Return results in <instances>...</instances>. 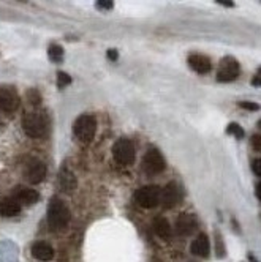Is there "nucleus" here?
Masks as SVG:
<instances>
[{
  "mask_svg": "<svg viewBox=\"0 0 261 262\" xmlns=\"http://www.w3.org/2000/svg\"><path fill=\"white\" fill-rule=\"evenodd\" d=\"M240 74V65L234 57H225L220 60L218 70H217V81L218 82H233L239 78Z\"/></svg>",
  "mask_w": 261,
  "mask_h": 262,
  "instance_id": "39448f33",
  "label": "nucleus"
},
{
  "mask_svg": "<svg viewBox=\"0 0 261 262\" xmlns=\"http://www.w3.org/2000/svg\"><path fill=\"white\" fill-rule=\"evenodd\" d=\"M165 167H166V163L158 148H154V147L149 148L143 158V169L146 171V174L149 176L160 174L165 171Z\"/></svg>",
  "mask_w": 261,
  "mask_h": 262,
  "instance_id": "0eeeda50",
  "label": "nucleus"
},
{
  "mask_svg": "<svg viewBox=\"0 0 261 262\" xmlns=\"http://www.w3.org/2000/svg\"><path fill=\"white\" fill-rule=\"evenodd\" d=\"M48 54H49V59L55 63L62 62V59H64V49L59 45H51Z\"/></svg>",
  "mask_w": 261,
  "mask_h": 262,
  "instance_id": "6ab92c4d",
  "label": "nucleus"
},
{
  "mask_svg": "<svg viewBox=\"0 0 261 262\" xmlns=\"http://www.w3.org/2000/svg\"><path fill=\"white\" fill-rule=\"evenodd\" d=\"M198 229V220L192 213H182L176 220V232L179 235H190Z\"/></svg>",
  "mask_w": 261,
  "mask_h": 262,
  "instance_id": "9b49d317",
  "label": "nucleus"
},
{
  "mask_svg": "<svg viewBox=\"0 0 261 262\" xmlns=\"http://www.w3.org/2000/svg\"><path fill=\"white\" fill-rule=\"evenodd\" d=\"M217 4L225 5V7H234V4L231 2V0H217Z\"/></svg>",
  "mask_w": 261,
  "mask_h": 262,
  "instance_id": "cd10ccee",
  "label": "nucleus"
},
{
  "mask_svg": "<svg viewBox=\"0 0 261 262\" xmlns=\"http://www.w3.org/2000/svg\"><path fill=\"white\" fill-rule=\"evenodd\" d=\"M255 191H256V198H258V199H259V202H261V182H259V183H256Z\"/></svg>",
  "mask_w": 261,
  "mask_h": 262,
  "instance_id": "c756f323",
  "label": "nucleus"
},
{
  "mask_svg": "<svg viewBox=\"0 0 261 262\" xmlns=\"http://www.w3.org/2000/svg\"><path fill=\"white\" fill-rule=\"evenodd\" d=\"M32 256L36 260L48 262L54 257V248L46 242H36L32 245Z\"/></svg>",
  "mask_w": 261,
  "mask_h": 262,
  "instance_id": "2eb2a0df",
  "label": "nucleus"
},
{
  "mask_svg": "<svg viewBox=\"0 0 261 262\" xmlns=\"http://www.w3.org/2000/svg\"><path fill=\"white\" fill-rule=\"evenodd\" d=\"M23 129L29 138L42 139L49 131V119L42 112H27L23 117Z\"/></svg>",
  "mask_w": 261,
  "mask_h": 262,
  "instance_id": "f257e3e1",
  "label": "nucleus"
},
{
  "mask_svg": "<svg viewBox=\"0 0 261 262\" xmlns=\"http://www.w3.org/2000/svg\"><path fill=\"white\" fill-rule=\"evenodd\" d=\"M252 171H253L258 177H261V158H256V160L252 161Z\"/></svg>",
  "mask_w": 261,
  "mask_h": 262,
  "instance_id": "a878e982",
  "label": "nucleus"
},
{
  "mask_svg": "<svg viewBox=\"0 0 261 262\" xmlns=\"http://www.w3.org/2000/svg\"><path fill=\"white\" fill-rule=\"evenodd\" d=\"M19 106V97L14 89L0 87V111L4 112H14Z\"/></svg>",
  "mask_w": 261,
  "mask_h": 262,
  "instance_id": "9d476101",
  "label": "nucleus"
},
{
  "mask_svg": "<svg viewBox=\"0 0 261 262\" xmlns=\"http://www.w3.org/2000/svg\"><path fill=\"white\" fill-rule=\"evenodd\" d=\"M108 57H109L111 60H116V59H117V51H113V49L108 51Z\"/></svg>",
  "mask_w": 261,
  "mask_h": 262,
  "instance_id": "c85d7f7f",
  "label": "nucleus"
},
{
  "mask_svg": "<svg viewBox=\"0 0 261 262\" xmlns=\"http://www.w3.org/2000/svg\"><path fill=\"white\" fill-rule=\"evenodd\" d=\"M215 253H217V257H223V256L227 254L225 247H223V240H222L220 232H215Z\"/></svg>",
  "mask_w": 261,
  "mask_h": 262,
  "instance_id": "412c9836",
  "label": "nucleus"
},
{
  "mask_svg": "<svg viewBox=\"0 0 261 262\" xmlns=\"http://www.w3.org/2000/svg\"><path fill=\"white\" fill-rule=\"evenodd\" d=\"M154 231L163 240L171 238V235H173V229H171L170 221H168L166 218H163V216H157L154 220Z\"/></svg>",
  "mask_w": 261,
  "mask_h": 262,
  "instance_id": "f3484780",
  "label": "nucleus"
},
{
  "mask_svg": "<svg viewBox=\"0 0 261 262\" xmlns=\"http://www.w3.org/2000/svg\"><path fill=\"white\" fill-rule=\"evenodd\" d=\"M239 106L242 109H247V111H258L259 109V106L256 103H252V101H240Z\"/></svg>",
  "mask_w": 261,
  "mask_h": 262,
  "instance_id": "b1692460",
  "label": "nucleus"
},
{
  "mask_svg": "<svg viewBox=\"0 0 261 262\" xmlns=\"http://www.w3.org/2000/svg\"><path fill=\"white\" fill-rule=\"evenodd\" d=\"M252 84L256 85V87H259L261 85V76H258V74H256V76L253 78V81H252Z\"/></svg>",
  "mask_w": 261,
  "mask_h": 262,
  "instance_id": "7c9ffc66",
  "label": "nucleus"
},
{
  "mask_svg": "<svg viewBox=\"0 0 261 262\" xmlns=\"http://www.w3.org/2000/svg\"><path fill=\"white\" fill-rule=\"evenodd\" d=\"M113 158L121 166L133 164L135 158H136V152H135V147H133L132 141H128L125 138H121L114 144V147H113Z\"/></svg>",
  "mask_w": 261,
  "mask_h": 262,
  "instance_id": "20e7f679",
  "label": "nucleus"
},
{
  "mask_svg": "<svg viewBox=\"0 0 261 262\" xmlns=\"http://www.w3.org/2000/svg\"><path fill=\"white\" fill-rule=\"evenodd\" d=\"M59 186L61 190L65 191V193H71L76 190L78 186V180L74 177V174L68 169L67 166H62L61 167V172H59Z\"/></svg>",
  "mask_w": 261,
  "mask_h": 262,
  "instance_id": "ddd939ff",
  "label": "nucleus"
},
{
  "mask_svg": "<svg viewBox=\"0 0 261 262\" xmlns=\"http://www.w3.org/2000/svg\"><path fill=\"white\" fill-rule=\"evenodd\" d=\"M21 212V204L13 198H5L0 201V215L5 218H13Z\"/></svg>",
  "mask_w": 261,
  "mask_h": 262,
  "instance_id": "dca6fc26",
  "label": "nucleus"
},
{
  "mask_svg": "<svg viewBox=\"0 0 261 262\" xmlns=\"http://www.w3.org/2000/svg\"><path fill=\"white\" fill-rule=\"evenodd\" d=\"M70 84H71V78L68 76L67 73L59 71V73H57V87H59V89H64V87H67V85H70Z\"/></svg>",
  "mask_w": 261,
  "mask_h": 262,
  "instance_id": "4be33fe9",
  "label": "nucleus"
},
{
  "mask_svg": "<svg viewBox=\"0 0 261 262\" xmlns=\"http://www.w3.org/2000/svg\"><path fill=\"white\" fill-rule=\"evenodd\" d=\"M38 193H36L35 190L32 188H17L16 191V201L19 204H24V205H32L35 204L36 201H38Z\"/></svg>",
  "mask_w": 261,
  "mask_h": 262,
  "instance_id": "a211bd4d",
  "label": "nucleus"
},
{
  "mask_svg": "<svg viewBox=\"0 0 261 262\" xmlns=\"http://www.w3.org/2000/svg\"><path fill=\"white\" fill-rule=\"evenodd\" d=\"M160 194L162 190L157 185H147L135 193V201L144 209H154L160 204Z\"/></svg>",
  "mask_w": 261,
  "mask_h": 262,
  "instance_id": "423d86ee",
  "label": "nucleus"
},
{
  "mask_svg": "<svg viewBox=\"0 0 261 262\" xmlns=\"http://www.w3.org/2000/svg\"><path fill=\"white\" fill-rule=\"evenodd\" d=\"M24 176H26L27 182L32 183V185L40 183L46 177V166L38 160H30L27 163V166H26Z\"/></svg>",
  "mask_w": 261,
  "mask_h": 262,
  "instance_id": "1a4fd4ad",
  "label": "nucleus"
},
{
  "mask_svg": "<svg viewBox=\"0 0 261 262\" xmlns=\"http://www.w3.org/2000/svg\"><path fill=\"white\" fill-rule=\"evenodd\" d=\"M189 65L198 74H208L212 70L211 60L206 57V55H201V54H192L189 57Z\"/></svg>",
  "mask_w": 261,
  "mask_h": 262,
  "instance_id": "4468645a",
  "label": "nucleus"
},
{
  "mask_svg": "<svg viewBox=\"0 0 261 262\" xmlns=\"http://www.w3.org/2000/svg\"><path fill=\"white\" fill-rule=\"evenodd\" d=\"M190 251L192 254L198 256V257H203V259H206L209 257L211 254V242H209V237L206 234H199L193 242H192V245H190Z\"/></svg>",
  "mask_w": 261,
  "mask_h": 262,
  "instance_id": "f8f14e48",
  "label": "nucleus"
},
{
  "mask_svg": "<svg viewBox=\"0 0 261 262\" xmlns=\"http://www.w3.org/2000/svg\"><path fill=\"white\" fill-rule=\"evenodd\" d=\"M258 126H259V129H261V120L258 122Z\"/></svg>",
  "mask_w": 261,
  "mask_h": 262,
  "instance_id": "72a5a7b5",
  "label": "nucleus"
},
{
  "mask_svg": "<svg viewBox=\"0 0 261 262\" xmlns=\"http://www.w3.org/2000/svg\"><path fill=\"white\" fill-rule=\"evenodd\" d=\"M97 7H98V8H102V10H111V8L114 7V4L111 2V0H102V2H98V4H97Z\"/></svg>",
  "mask_w": 261,
  "mask_h": 262,
  "instance_id": "bb28decb",
  "label": "nucleus"
},
{
  "mask_svg": "<svg viewBox=\"0 0 261 262\" xmlns=\"http://www.w3.org/2000/svg\"><path fill=\"white\" fill-rule=\"evenodd\" d=\"M73 133L74 136H76V139L87 145L90 144L92 141H94L95 138V133H97V120L94 116L90 114H83L76 119V122H74L73 125Z\"/></svg>",
  "mask_w": 261,
  "mask_h": 262,
  "instance_id": "7ed1b4c3",
  "label": "nucleus"
},
{
  "mask_svg": "<svg viewBox=\"0 0 261 262\" xmlns=\"http://www.w3.org/2000/svg\"><path fill=\"white\" fill-rule=\"evenodd\" d=\"M29 98H30V103H32L33 106L40 104V101H42V97H40V93L36 92V90H30V92H29Z\"/></svg>",
  "mask_w": 261,
  "mask_h": 262,
  "instance_id": "5701e85b",
  "label": "nucleus"
},
{
  "mask_svg": "<svg viewBox=\"0 0 261 262\" xmlns=\"http://www.w3.org/2000/svg\"><path fill=\"white\" fill-rule=\"evenodd\" d=\"M258 76H261V67H259V70H258Z\"/></svg>",
  "mask_w": 261,
  "mask_h": 262,
  "instance_id": "473e14b6",
  "label": "nucleus"
},
{
  "mask_svg": "<svg viewBox=\"0 0 261 262\" xmlns=\"http://www.w3.org/2000/svg\"><path fill=\"white\" fill-rule=\"evenodd\" d=\"M180 199H182L180 190H179V186L174 182H170L162 190L160 202L163 204L165 209H173V207H176V205L180 202Z\"/></svg>",
  "mask_w": 261,
  "mask_h": 262,
  "instance_id": "6e6552de",
  "label": "nucleus"
},
{
  "mask_svg": "<svg viewBox=\"0 0 261 262\" xmlns=\"http://www.w3.org/2000/svg\"><path fill=\"white\" fill-rule=\"evenodd\" d=\"M227 133L228 135H233L236 139H242V138H244V129H242L237 123H230L228 125V128H227Z\"/></svg>",
  "mask_w": 261,
  "mask_h": 262,
  "instance_id": "aec40b11",
  "label": "nucleus"
},
{
  "mask_svg": "<svg viewBox=\"0 0 261 262\" xmlns=\"http://www.w3.org/2000/svg\"><path fill=\"white\" fill-rule=\"evenodd\" d=\"M250 142H252V147L255 148L256 152H261V136L259 135H253Z\"/></svg>",
  "mask_w": 261,
  "mask_h": 262,
  "instance_id": "393cba45",
  "label": "nucleus"
},
{
  "mask_svg": "<svg viewBox=\"0 0 261 262\" xmlns=\"http://www.w3.org/2000/svg\"><path fill=\"white\" fill-rule=\"evenodd\" d=\"M249 260H250V262H258V260H256V257H255L252 253H249Z\"/></svg>",
  "mask_w": 261,
  "mask_h": 262,
  "instance_id": "2f4dec72",
  "label": "nucleus"
},
{
  "mask_svg": "<svg viewBox=\"0 0 261 262\" xmlns=\"http://www.w3.org/2000/svg\"><path fill=\"white\" fill-rule=\"evenodd\" d=\"M70 221V210L59 198H52L48 205V224L52 231H62Z\"/></svg>",
  "mask_w": 261,
  "mask_h": 262,
  "instance_id": "f03ea898",
  "label": "nucleus"
}]
</instances>
